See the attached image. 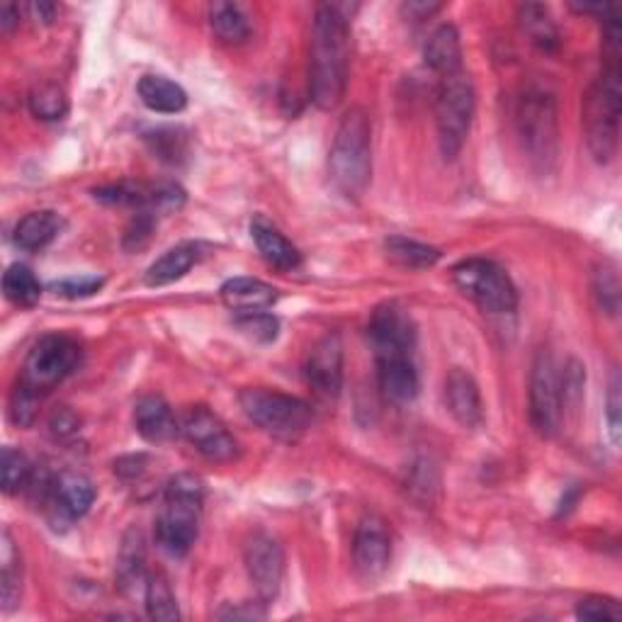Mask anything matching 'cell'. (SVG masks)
Returning <instances> with one entry per match:
<instances>
[{
	"label": "cell",
	"mask_w": 622,
	"mask_h": 622,
	"mask_svg": "<svg viewBox=\"0 0 622 622\" xmlns=\"http://www.w3.org/2000/svg\"><path fill=\"white\" fill-rule=\"evenodd\" d=\"M23 596V560L10 538V533H3L0 540V600H3V610L10 613Z\"/></svg>",
	"instance_id": "obj_28"
},
{
	"label": "cell",
	"mask_w": 622,
	"mask_h": 622,
	"mask_svg": "<svg viewBox=\"0 0 622 622\" xmlns=\"http://www.w3.org/2000/svg\"><path fill=\"white\" fill-rule=\"evenodd\" d=\"M210 27L227 45H241L251 35V23L241 5L224 3V0L210 5Z\"/></svg>",
	"instance_id": "obj_29"
},
{
	"label": "cell",
	"mask_w": 622,
	"mask_h": 622,
	"mask_svg": "<svg viewBox=\"0 0 622 622\" xmlns=\"http://www.w3.org/2000/svg\"><path fill=\"white\" fill-rule=\"evenodd\" d=\"M453 280L463 295L489 314H511L518 307V289L501 265L467 259L453 267Z\"/></svg>",
	"instance_id": "obj_8"
},
{
	"label": "cell",
	"mask_w": 622,
	"mask_h": 622,
	"mask_svg": "<svg viewBox=\"0 0 622 622\" xmlns=\"http://www.w3.org/2000/svg\"><path fill=\"white\" fill-rule=\"evenodd\" d=\"M426 63L441 76H453V73L463 71V45H459V35L453 25H441L431 32L423 49Z\"/></svg>",
	"instance_id": "obj_22"
},
{
	"label": "cell",
	"mask_w": 622,
	"mask_h": 622,
	"mask_svg": "<svg viewBox=\"0 0 622 622\" xmlns=\"http://www.w3.org/2000/svg\"><path fill=\"white\" fill-rule=\"evenodd\" d=\"M441 8L443 5H438V3H416V0H414V3H406L402 10L411 20H428L431 15H435Z\"/></svg>",
	"instance_id": "obj_48"
},
{
	"label": "cell",
	"mask_w": 622,
	"mask_h": 622,
	"mask_svg": "<svg viewBox=\"0 0 622 622\" xmlns=\"http://www.w3.org/2000/svg\"><path fill=\"white\" fill-rule=\"evenodd\" d=\"M576 618L588 622H618L622 620V608L608 596H591L576 606Z\"/></svg>",
	"instance_id": "obj_41"
},
{
	"label": "cell",
	"mask_w": 622,
	"mask_h": 622,
	"mask_svg": "<svg viewBox=\"0 0 622 622\" xmlns=\"http://www.w3.org/2000/svg\"><path fill=\"white\" fill-rule=\"evenodd\" d=\"M61 227L63 222L57 212L51 210L29 212L27 217L17 222V227L13 231V241L20 251L35 253L47 249V246L61 234Z\"/></svg>",
	"instance_id": "obj_23"
},
{
	"label": "cell",
	"mask_w": 622,
	"mask_h": 622,
	"mask_svg": "<svg viewBox=\"0 0 622 622\" xmlns=\"http://www.w3.org/2000/svg\"><path fill=\"white\" fill-rule=\"evenodd\" d=\"M79 428H81V418L73 414L69 406H59V409L49 416V431L53 438H59V441L76 435Z\"/></svg>",
	"instance_id": "obj_44"
},
{
	"label": "cell",
	"mask_w": 622,
	"mask_h": 622,
	"mask_svg": "<svg viewBox=\"0 0 622 622\" xmlns=\"http://www.w3.org/2000/svg\"><path fill=\"white\" fill-rule=\"evenodd\" d=\"M251 236L255 241V249L265 259L267 265L277 267V271H297L302 265V253H299L292 241H287V236L280 234V229L273 227L271 222L263 217L253 219Z\"/></svg>",
	"instance_id": "obj_21"
},
{
	"label": "cell",
	"mask_w": 622,
	"mask_h": 622,
	"mask_svg": "<svg viewBox=\"0 0 622 622\" xmlns=\"http://www.w3.org/2000/svg\"><path fill=\"white\" fill-rule=\"evenodd\" d=\"M530 423L542 438L562 428V372L550 350H540L530 370Z\"/></svg>",
	"instance_id": "obj_10"
},
{
	"label": "cell",
	"mask_w": 622,
	"mask_h": 622,
	"mask_svg": "<svg viewBox=\"0 0 622 622\" xmlns=\"http://www.w3.org/2000/svg\"><path fill=\"white\" fill-rule=\"evenodd\" d=\"M234 324L239 326L246 336H251L253 340L261 343H271L277 338V331H280V324L273 314L267 311H253V314H236Z\"/></svg>",
	"instance_id": "obj_39"
},
{
	"label": "cell",
	"mask_w": 622,
	"mask_h": 622,
	"mask_svg": "<svg viewBox=\"0 0 622 622\" xmlns=\"http://www.w3.org/2000/svg\"><path fill=\"white\" fill-rule=\"evenodd\" d=\"M307 382L319 399H336L343 387V340L338 334H326L307 358Z\"/></svg>",
	"instance_id": "obj_16"
},
{
	"label": "cell",
	"mask_w": 622,
	"mask_h": 622,
	"mask_svg": "<svg viewBox=\"0 0 622 622\" xmlns=\"http://www.w3.org/2000/svg\"><path fill=\"white\" fill-rule=\"evenodd\" d=\"M328 176L348 200L364 195L372 178V127L362 107H350L340 117L328 154Z\"/></svg>",
	"instance_id": "obj_3"
},
{
	"label": "cell",
	"mask_w": 622,
	"mask_h": 622,
	"mask_svg": "<svg viewBox=\"0 0 622 622\" xmlns=\"http://www.w3.org/2000/svg\"><path fill=\"white\" fill-rule=\"evenodd\" d=\"M146 469V457L144 455H130V457H122L120 463L115 465V471L124 479H136L142 477Z\"/></svg>",
	"instance_id": "obj_46"
},
{
	"label": "cell",
	"mask_w": 622,
	"mask_h": 622,
	"mask_svg": "<svg viewBox=\"0 0 622 622\" xmlns=\"http://www.w3.org/2000/svg\"><path fill=\"white\" fill-rule=\"evenodd\" d=\"M368 338L374 350V358H402L411 356L416 348V326L411 314L399 304H382L374 309L368 326Z\"/></svg>",
	"instance_id": "obj_12"
},
{
	"label": "cell",
	"mask_w": 622,
	"mask_h": 622,
	"mask_svg": "<svg viewBox=\"0 0 622 622\" xmlns=\"http://www.w3.org/2000/svg\"><path fill=\"white\" fill-rule=\"evenodd\" d=\"M475 83L465 71H457L453 76L441 81L435 98V124H438V142L445 158L453 160L469 136L471 120H475Z\"/></svg>",
	"instance_id": "obj_7"
},
{
	"label": "cell",
	"mask_w": 622,
	"mask_h": 622,
	"mask_svg": "<svg viewBox=\"0 0 622 622\" xmlns=\"http://www.w3.org/2000/svg\"><path fill=\"white\" fill-rule=\"evenodd\" d=\"M350 17L346 5L321 3L311 27L309 95L319 110H336L348 85Z\"/></svg>",
	"instance_id": "obj_1"
},
{
	"label": "cell",
	"mask_w": 622,
	"mask_h": 622,
	"mask_svg": "<svg viewBox=\"0 0 622 622\" xmlns=\"http://www.w3.org/2000/svg\"><path fill=\"white\" fill-rule=\"evenodd\" d=\"M180 433L186 435V441L198 450L202 457H207L210 463H231L239 455V443L229 433V428L224 426L217 414H212L207 406H190L178 418Z\"/></svg>",
	"instance_id": "obj_11"
},
{
	"label": "cell",
	"mask_w": 622,
	"mask_h": 622,
	"mask_svg": "<svg viewBox=\"0 0 622 622\" xmlns=\"http://www.w3.org/2000/svg\"><path fill=\"white\" fill-rule=\"evenodd\" d=\"M146 550L139 530H130L122 540L120 557H117V586L124 594H132L136 586L146 584Z\"/></svg>",
	"instance_id": "obj_27"
},
{
	"label": "cell",
	"mask_w": 622,
	"mask_h": 622,
	"mask_svg": "<svg viewBox=\"0 0 622 622\" xmlns=\"http://www.w3.org/2000/svg\"><path fill=\"white\" fill-rule=\"evenodd\" d=\"M29 112L41 122H59L69 112V95L57 83H39L29 91Z\"/></svg>",
	"instance_id": "obj_32"
},
{
	"label": "cell",
	"mask_w": 622,
	"mask_h": 622,
	"mask_svg": "<svg viewBox=\"0 0 622 622\" xmlns=\"http://www.w3.org/2000/svg\"><path fill=\"white\" fill-rule=\"evenodd\" d=\"M35 465L29 463V457L23 450L15 447H3V457H0V479H3V491L8 497H15V493L25 491Z\"/></svg>",
	"instance_id": "obj_34"
},
{
	"label": "cell",
	"mask_w": 622,
	"mask_h": 622,
	"mask_svg": "<svg viewBox=\"0 0 622 622\" xmlns=\"http://www.w3.org/2000/svg\"><path fill=\"white\" fill-rule=\"evenodd\" d=\"M200 261V246L198 243H180L176 249L166 251L160 259L146 271V285L148 287H164L186 277L192 267Z\"/></svg>",
	"instance_id": "obj_25"
},
{
	"label": "cell",
	"mask_w": 622,
	"mask_h": 622,
	"mask_svg": "<svg viewBox=\"0 0 622 622\" xmlns=\"http://www.w3.org/2000/svg\"><path fill=\"white\" fill-rule=\"evenodd\" d=\"M3 292L15 307H35L41 299V285L27 265H10L3 275Z\"/></svg>",
	"instance_id": "obj_33"
},
{
	"label": "cell",
	"mask_w": 622,
	"mask_h": 622,
	"mask_svg": "<svg viewBox=\"0 0 622 622\" xmlns=\"http://www.w3.org/2000/svg\"><path fill=\"white\" fill-rule=\"evenodd\" d=\"M239 404L249 421L265 431L267 435L277 438V441L292 443L302 438L311 426V406L299 399V396L265 390V387H251L239 394Z\"/></svg>",
	"instance_id": "obj_6"
},
{
	"label": "cell",
	"mask_w": 622,
	"mask_h": 622,
	"mask_svg": "<svg viewBox=\"0 0 622 622\" xmlns=\"http://www.w3.org/2000/svg\"><path fill=\"white\" fill-rule=\"evenodd\" d=\"M222 302L227 304L234 314H253V311H265L277 302V289L259 277H234L222 285Z\"/></svg>",
	"instance_id": "obj_20"
},
{
	"label": "cell",
	"mask_w": 622,
	"mask_h": 622,
	"mask_svg": "<svg viewBox=\"0 0 622 622\" xmlns=\"http://www.w3.org/2000/svg\"><path fill=\"white\" fill-rule=\"evenodd\" d=\"M265 613L263 610H255V606H249V608H227V610H219L217 618H224V620H253V618H263Z\"/></svg>",
	"instance_id": "obj_49"
},
{
	"label": "cell",
	"mask_w": 622,
	"mask_h": 622,
	"mask_svg": "<svg viewBox=\"0 0 622 622\" xmlns=\"http://www.w3.org/2000/svg\"><path fill=\"white\" fill-rule=\"evenodd\" d=\"M105 285L103 277L95 275H83V277H67V280H59L51 285V292L67 299H83V297H93L95 292H100Z\"/></svg>",
	"instance_id": "obj_43"
},
{
	"label": "cell",
	"mask_w": 622,
	"mask_h": 622,
	"mask_svg": "<svg viewBox=\"0 0 622 622\" xmlns=\"http://www.w3.org/2000/svg\"><path fill=\"white\" fill-rule=\"evenodd\" d=\"M392 562V538L384 521L378 516L364 518L358 530L356 538H352V566L356 572L372 582V578H380L384 572L390 570Z\"/></svg>",
	"instance_id": "obj_15"
},
{
	"label": "cell",
	"mask_w": 622,
	"mask_h": 622,
	"mask_svg": "<svg viewBox=\"0 0 622 622\" xmlns=\"http://www.w3.org/2000/svg\"><path fill=\"white\" fill-rule=\"evenodd\" d=\"M93 501L95 489L88 477L81 471H61L59 477H53L45 509L53 528H59V525H71L83 518L91 511Z\"/></svg>",
	"instance_id": "obj_14"
},
{
	"label": "cell",
	"mask_w": 622,
	"mask_h": 622,
	"mask_svg": "<svg viewBox=\"0 0 622 622\" xmlns=\"http://www.w3.org/2000/svg\"><path fill=\"white\" fill-rule=\"evenodd\" d=\"M81 358L83 350L79 340L61 334L41 336L35 346H32L20 380L32 384L37 392L47 394L49 390L57 387L59 382L67 380L69 374L79 370Z\"/></svg>",
	"instance_id": "obj_9"
},
{
	"label": "cell",
	"mask_w": 622,
	"mask_h": 622,
	"mask_svg": "<svg viewBox=\"0 0 622 622\" xmlns=\"http://www.w3.org/2000/svg\"><path fill=\"white\" fill-rule=\"evenodd\" d=\"M136 93L142 103L152 112L160 115H178L188 107V93L180 88L176 81L166 76H144L136 85Z\"/></svg>",
	"instance_id": "obj_24"
},
{
	"label": "cell",
	"mask_w": 622,
	"mask_h": 622,
	"mask_svg": "<svg viewBox=\"0 0 622 622\" xmlns=\"http://www.w3.org/2000/svg\"><path fill=\"white\" fill-rule=\"evenodd\" d=\"M445 406L455 421L475 431L485 423V402H481V392L477 380L463 368L450 370L445 380Z\"/></svg>",
	"instance_id": "obj_17"
},
{
	"label": "cell",
	"mask_w": 622,
	"mask_h": 622,
	"mask_svg": "<svg viewBox=\"0 0 622 622\" xmlns=\"http://www.w3.org/2000/svg\"><path fill=\"white\" fill-rule=\"evenodd\" d=\"M182 205H186V190H182L178 182H156V186H148V205L146 212L156 214V217H164V214H174Z\"/></svg>",
	"instance_id": "obj_37"
},
{
	"label": "cell",
	"mask_w": 622,
	"mask_h": 622,
	"mask_svg": "<svg viewBox=\"0 0 622 622\" xmlns=\"http://www.w3.org/2000/svg\"><path fill=\"white\" fill-rule=\"evenodd\" d=\"M378 382L384 399L394 406L411 404L418 396V370L411 356L378 360Z\"/></svg>",
	"instance_id": "obj_19"
},
{
	"label": "cell",
	"mask_w": 622,
	"mask_h": 622,
	"mask_svg": "<svg viewBox=\"0 0 622 622\" xmlns=\"http://www.w3.org/2000/svg\"><path fill=\"white\" fill-rule=\"evenodd\" d=\"M608 426H610V438L618 445L620 441V382L618 374L613 378V384H610V394H608Z\"/></svg>",
	"instance_id": "obj_45"
},
{
	"label": "cell",
	"mask_w": 622,
	"mask_h": 622,
	"mask_svg": "<svg viewBox=\"0 0 622 622\" xmlns=\"http://www.w3.org/2000/svg\"><path fill=\"white\" fill-rule=\"evenodd\" d=\"M29 13L37 20V23H51V20L57 17V5L47 3V0H39V3L29 5Z\"/></svg>",
	"instance_id": "obj_50"
},
{
	"label": "cell",
	"mask_w": 622,
	"mask_h": 622,
	"mask_svg": "<svg viewBox=\"0 0 622 622\" xmlns=\"http://www.w3.org/2000/svg\"><path fill=\"white\" fill-rule=\"evenodd\" d=\"M41 396L45 394L37 392L32 384H27L25 380H17L13 394H10V421L20 428H27L35 423Z\"/></svg>",
	"instance_id": "obj_36"
},
{
	"label": "cell",
	"mask_w": 622,
	"mask_h": 622,
	"mask_svg": "<svg viewBox=\"0 0 622 622\" xmlns=\"http://www.w3.org/2000/svg\"><path fill=\"white\" fill-rule=\"evenodd\" d=\"M594 295L598 299V307L610 316H618L620 311V280L613 265H603L596 273L594 283Z\"/></svg>",
	"instance_id": "obj_38"
},
{
	"label": "cell",
	"mask_w": 622,
	"mask_h": 622,
	"mask_svg": "<svg viewBox=\"0 0 622 622\" xmlns=\"http://www.w3.org/2000/svg\"><path fill=\"white\" fill-rule=\"evenodd\" d=\"M516 134L523 154L538 170H550L560 154V117L552 93L528 88L516 103Z\"/></svg>",
	"instance_id": "obj_5"
},
{
	"label": "cell",
	"mask_w": 622,
	"mask_h": 622,
	"mask_svg": "<svg viewBox=\"0 0 622 622\" xmlns=\"http://www.w3.org/2000/svg\"><path fill=\"white\" fill-rule=\"evenodd\" d=\"M243 562L255 594L263 603L280 594L285 576V552L280 542L267 533H253L243 547Z\"/></svg>",
	"instance_id": "obj_13"
},
{
	"label": "cell",
	"mask_w": 622,
	"mask_h": 622,
	"mask_svg": "<svg viewBox=\"0 0 622 622\" xmlns=\"http://www.w3.org/2000/svg\"><path fill=\"white\" fill-rule=\"evenodd\" d=\"M148 144H152V152L166 160V164H180L188 154L186 136L178 130H158L154 134H148Z\"/></svg>",
	"instance_id": "obj_40"
},
{
	"label": "cell",
	"mask_w": 622,
	"mask_h": 622,
	"mask_svg": "<svg viewBox=\"0 0 622 622\" xmlns=\"http://www.w3.org/2000/svg\"><path fill=\"white\" fill-rule=\"evenodd\" d=\"M518 25L523 35L542 51H557L562 45L560 27L550 15V10L540 3H525L518 8Z\"/></svg>",
	"instance_id": "obj_26"
},
{
	"label": "cell",
	"mask_w": 622,
	"mask_h": 622,
	"mask_svg": "<svg viewBox=\"0 0 622 622\" xmlns=\"http://www.w3.org/2000/svg\"><path fill=\"white\" fill-rule=\"evenodd\" d=\"M144 603H146V613L152 620L174 622L180 618L174 588H170V582L166 578V574H160V572H154V574L146 576Z\"/></svg>",
	"instance_id": "obj_31"
},
{
	"label": "cell",
	"mask_w": 622,
	"mask_h": 622,
	"mask_svg": "<svg viewBox=\"0 0 622 622\" xmlns=\"http://www.w3.org/2000/svg\"><path fill=\"white\" fill-rule=\"evenodd\" d=\"M603 73L588 88L584 100V134L586 146L598 164H608L618 152L620 115H622V25L620 17L606 20Z\"/></svg>",
	"instance_id": "obj_2"
},
{
	"label": "cell",
	"mask_w": 622,
	"mask_h": 622,
	"mask_svg": "<svg viewBox=\"0 0 622 622\" xmlns=\"http://www.w3.org/2000/svg\"><path fill=\"white\" fill-rule=\"evenodd\" d=\"M384 251H387V259L402 267H409V271H421V267H433L441 261V251L433 249V246L406 239V236H390L384 241Z\"/></svg>",
	"instance_id": "obj_30"
},
{
	"label": "cell",
	"mask_w": 622,
	"mask_h": 622,
	"mask_svg": "<svg viewBox=\"0 0 622 622\" xmlns=\"http://www.w3.org/2000/svg\"><path fill=\"white\" fill-rule=\"evenodd\" d=\"M134 428L146 443H166L180 433V421L166 399L148 394L134 404Z\"/></svg>",
	"instance_id": "obj_18"
},
{
	"label": "cell",
	"mask_w": 622,
	"mask_h": 622,
	"mask_svg": "<svg viewBox=\"0 0 622 622\" xmlns=\"http://www.w3.org/2000/svg\"><path fill=\"white\" fill-rule=\"evenodd\" d=\"M20 25V8L15 3L0 5V32L10 35Z\"/></svg>",
	"instance_id": "obj_47"
},
{
	"label": "cell",
	"mask_w": 622,
	"mask_h": 622,
	"mask_svg": "<svg viewBox=\"0 0 622 622\" xmlns=\"http://www.w3.org/2000/svg\"><path fill=\"white\" fill-rule=\"evenodd\" d=\"M584 384H586V368L578 360H570L562 372V421L566 416H576L584 404Z\"/></svg>",
	"instance_id": "obj_35"
},
{
	"label": "cell",
	"mask_w": 622,
	"mask_h": 622,
	"mask_svg": "<svg viewBox=\"0 0 622 622\" xmlns=\"http://www.w3.org/2000/svg\"><path fill=\"white\" fill-rule=\"evenodd\" d=\"M205 485L195 475H178L168 481L164 511L156 518V542L170 557H186L198 540Z\"/></svg>",
	"instance_id": "obj_4"
},
{
	"label": "cell",
	"mask_w": 622,
	"mask_h": 622,
	"mask_svg": "<svg viewBox=\"0 0 622 622\" xmlns=\"http://www.w3.org/2000/svg\"><path fill=\"white\" fill-rule=\"evenodd\" d=\"M156 214L146 212V210H139L134 214V219L130 227L124 231V249L127 251H142L144 246L152 241V234L156 231Z\"/></svg>",
	"instance_id": "obj_42"
}]
</instances>
